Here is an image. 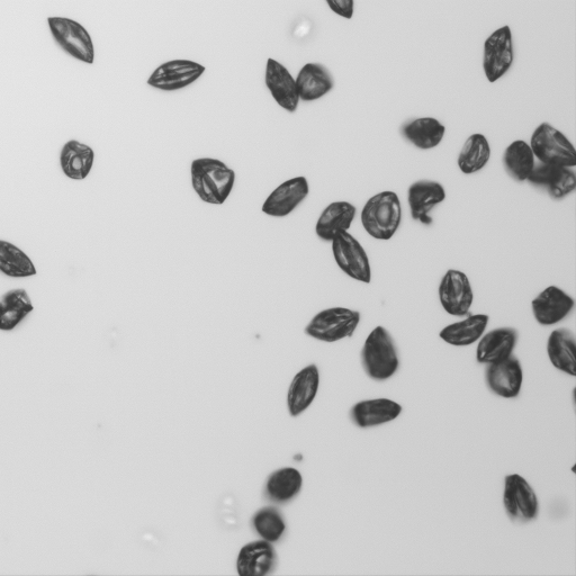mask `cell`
I'll use <instances>...</instances> for the list:
<instances>
[{
  "mask_svg": "<svg viewBox=\"0 0 576 576\" xmlns=\"http://www.w3.org/2000/svg\"><path fill=\"white\" fill-rule=\"evenodd\" d=\"M0 273L13 278L32 277L38 274L32 259L13 243L0 240Z\"/></svg>",
  "mask_w": 576,
  "mask_h": 576,
  "instance_id": "1f68e13d",
  "label": "cell"
},
{
  "mask_svg": "<svg viewBox=\"0 0 576 576\" xmlns=\"http://www.w3.org/2000/svg\"><path fill=\"white\" fill-rule=\"evenodd\" d=\"M574 308L573 297L557 286H548L531 302L535 320L544 327L555 326L562 322L569 317Z\"/></svg>",
  "mask_w": 576,
  "mask_h": 576,
  "instance_id": "4fadbf2b",
  "label": "cell"
},
{
  "mask_svg": "<svg viewBox=\"0 0 576 576\" xmlns=\"http://www.w3.org/2000/svg\"><path fill=\"white\" fill-rule=\"evenodd\" d=\"M491 159V146L489 140L481 133L472 134L459 152L457 165L465 175L479 173Z\"/></svg>",
  "mask_w": 576,
  "mask_h": 576,
  "instance_id": "f546056e",
  "label": "cell"
},
{
  "mask_svg": "<svg viewBox=\"0 0 576 576\" xmlns=\"http://www.w3.org/2000/svg\"><path fill=\"white\" fill-rule=\"evenodd\" d=\"M366 374L375 381L389 380L398 372L400 360L390 332L376 327L365 340L362 350Z\"/></svg>",
  "mask_w": 576,
  "mask_h": 576,
  "instance_id": "3957f363",
  "label": "cell"
},
{
  "mask_svg": "<svg viewBox=\"0 0 576 576\" xmlns=\"http://www.w3.org/2000/svg\"><path fill=\"white\" fill-rule=\"evenodd\" d=\"M360 221L372 238L381 241L391 240L402 222L399 195L392 191L375 194L364 205Z\"/></svg>",
  "mask_w": 576,
  "mask_h": 576,
  "instance_id": "7a4b0ae2",
  "label": "cell"
},
{
  "mask_svg": "<svg viewBox=\"0 0 576 576\" xmlns=\"http://www.w3.org/2000/svg\"><path fill=\"white\" fill-rule=\"evenodd\" d=\"M445 200L446 191L443 185L435 180H418L408 191L411 218L423 224H431L429 213Z\"/></svg>",
  "mask_w": 576,
  "mask_h": 576,
  "instance_id": "e0dca14e",
  "label": "cell"
},
{
  "mask_svg": "<svg viewBox=\"0 0 576 576\" xmlns=\"http://www.w3.org/2000/svg\"><path fill=\"white\" fill-rule=\"evenodd\" d=\"M276 552L267 540H256L241 548L237 558V572L240 576H264L274 570Z\"/></svg>",
  "mask_w": 576,
  "mask_h": 576,
  "instance_id": "d6986e66",
  "label": "cell"
},
{
  "mask_svg": "<svg viewBox=\"0 0 576 576\" xmlns=\"http://www.w3.org/2000/svg\"><path fill=\"white\" fill-rule=\"evenodd\" d=\"M517 341L518 332L513 328H498L485 333L477 345V362L485 365L502 362L512 355Z\"/></svg>",
  "mask_w": 576,
  "mask_h": 576,
  "instance_id": "ffe728a7",
  "label": "cell"
},
{
  "mask_svg": "<svg viewBox=\"0 0 576 576\" xmlns=\"http://www.w3.org/2000/svg\"><path fill=\"white\" fill-rule=\"evenodd\" d=\"M257 534L269 543H276L285 533L286 525L281 512L274 507L258 510L252 518Z\"/></svg>",
  "mask_w": 576,
  "mask_h": 576,
  "instance_id": "d6a6232c",
  "label": "cell"
},
{
  "mask_svg": "<svg viewBox=\"0 0 576 576\" xmlns=\"http://www.w3.org/2000/svg\"><path fill=\"white\" fill-rule=\"evenodd\" d=\"M320 386L319 369L309 365L297 373L288 389L287 407L292 417L300 416L313 403Z\"/></svg>",
  "mask_w": 576,
  "mask_h": 576,
  "instance_id": "ac0fdd59",
  "label": "cell"
},
{
  "mask_svg": "<svg viewBox=\"0 0 576 576\" xmlns=\"http://www.w3.org/2000/svg\"><path fill=\"white\" fill-rule=\"evenodd\" d=\"M357 207L346 201L330 203L319 216L315 224L317 237L324 242H331L339 233L348 231L355 221Z\"/></svg>",
  "mask_w": 576,
  "mask_h": 576,
  "instance_id": "44dd1931",
  "label": "cell"
},
{
  "mask_svg": "<svg viewBox=\"0 0 576 576\" xmlns=\"http://www.w3.org/2000/svg\"><path fill=\"white\" fill-rule=\"evenodd\" d=\"M333 258L338 267L355 281L371 284L372 267L366 250L353 234L341 232L331 241Z\"/></svg>",
  "mask_w": 576,
  "mask_h": 576,
  "instance_id": "52a82bcc",
  "label": "cell"
},
{
  "mask_svg": "<svg viewBox=\"0 0 576 576\" xmlns=\"http://www.w3.org/2000/svg\"><path fill=\"white\" fill-rule=\"evenodd\" d=\"M527 182L531 186L546 189L554 200H563L576 189V174L573 168L543 164L535 165Z\"/></svg>",
  "mask_w": 576,
  "mask_h": 576,
  "instance_id": "5bb4252c",
  "label": "cell"
},
{
  "mask_svg": "<svg viewBox=\"0 0 576 576\" xmlns=\"http://www.w3.org/2000/svg\"><path fill=\"white\" fill-rule=\"evenodd\" d=\"M300 101L314 102L329 94L335 86L330 71L320 63H306L295 78Z\"/></svg>",
  "mask_w": 576,
  "mask_h": 576,
  "instance_id": "7402d4cb",
  "label": "cell"
},
{
  "mask_svg": "<svg viewBox=\"0 0 576 576\" xmlns=\"http://www.w3.org/2000/svg\"><path fill=\"white\" fill-rule=\"evenodd\" d=\"M529 146L539 162L547 165L574 168L576 150L574 144L560 130L544 122L531 134Z\"/></svg>",
  "mask_w": 576,
  "mask_h": 576,
  "instance_id": "277c9868",
  "label": "cell"
},
{
  "mask_svg": "<svg viewBox=\"0 0 576 576\" xmlns=\"http://www.w3.org/2000/svg\"><path fill=\"white\" fill-rule=\"evenodd\" d=\"M536 165V158L529 143L524 140L513 141L503 153V166L508 175L517 182H527Z\"/></svg>",
  "mask_w": 576,
  "mask_h": 576,
  "instance_id": "4dcf8cb0",
  "label": "cell"
},
{
  "mask_svg": "<svg viewBox=\"0 0 576 576\" xmlns=\"http://www.w3.org/2000/svg\"><path fill=\"white\" fill-rule=\"evenodd\" d=\"M402 137L420 150H431L443 142L446 128L435 117H419L405 123L401 129Z\"/></svg>",
  "mask_w": 576,
  "mask_h": 576,
  "instance_id": "cb8c5ba5",
  "label": "cell"
},
{
  "mask_svg": "<svg viewBox=\"0 0 576 576\" xmlns=\"http://www.w3.org/2000/svg\"><path fill=\"white\" fill-rule=\"evenodd\" d=\"M439 301L443 309L453 317H464L474 302L470 278L461 270L449 269L438 288Z\"/></svg>",
  "mask_w": 576,
  "mask_h": 576,
  "instance_id": "9c48e42d",
  "label": "cell"
},
{
  "mask_svg": "<svg viewBox=\"0 0 576 576\" xmlns=\"http://www.w3.org/2000/svg\"><path fill=\"white\" fill-rule=\"evenodd\" d=\"M310 194L309 180L297 176L278 185L266 198L261 211L272 218H285L292 214Z\"/></svg>",
  "mask_w": 576,
  "mask_h": 576,
  "instance_id": "8fae6325",
  "label": "cell"
},
{
  "mask_svg": "<svg viewBox=\"0 0 576 576\" xmlns=\"http://www.w3.org/2000/svg\"><path fill=\"white\" fill-rule=\"evenodd\" d=\"M547 355L558 371L576 376V344L571 330L561 328L551 333L547 341Z\"/></svg>",
  "mask_w": 576,
  "mask_h": 576,
  "instance_id": "d4e9b609",
  "label": "cell"
},
{
  "mask_svg": "<svg viewBox=\"0 0 576 576\" xmlns=\"http://www.w3.org/2000/svg\"><path fill=\"white\" fill-rule=\"evenodd\" d=\"M515 50H513L512 32L508 25L494 31L484 42L483 70L486 79L491 84L500 80L513 65Z\"/></svg>",
  "mask_w": 576,
  "mask_h": 576,
  "instance_id": "ba28073f",
  "label": "cell"
},
{
  "mask_svg": "<svg viewBox=\"0 0 576 576\" xmlns=\"http://www.w3.org/2000/svg\"><path fill=\"white\" fill-rule=\"evenodd\" d=\"M489 321L490 317L486 314L470 315L465 320L449 324L440 331L439 337L450 346H471L484 335Z\"/></svg>",
  "mask_w": 576,
  "mask_h": 576,
  "instance_id": "4316f807",
  "label": "cell"
},
{
  "mask_svg": "<svg viewBox=\"0 0 576 576\" xmlns=\"http://www.w3.org/2000/svg\"><path fill=\"white\" fill-rule=\"evenodd\" d=\"M204 71L205 67L191 60L168 61L152 72L148 85L164 92H175L194 84Z\"/></svg>",
  "mask_w": 576,
  "mask_h": 576,
  "instance_id": "7c38bea8",
  "label": "cell"
},
{
  "mask_svg": "<svg viewBox=\"0 0 576 576\" xmlns=\"http://www.w3.org/2000/svg\"><path fill=\"white\" fill-rule=\"evenodd\" d=\"M402 407L389 399H374L358 402L351 410V418L359 428H372L384 425L399 418Z\"/></svg>",
  "mask_w": 576,
  "mask_h": 576,
  "instance_id": "603a6c76",
  "label": "cell"
},
{
  "mask_svg": "<svg viewBox=\"0 0 576 576\" xmlns=\"http://www.w3.org/2000/svg\"><path fill=\"white\" fill-rule=\"evenodd\" d=\"M331 11L346 20H351L355 13V0H326Z\"/></svg>",
  "mask_w": 576,
  "mask_h": 576,
  "instance_id": "836d02e7",
  "label": "cell"
},
{
  "mask_svg": "<svg viewBox=\"0 0 576 576\" xmlns=\"http://www.w3.org/2000/svg\"><path fill=\"white\" fill-rule=\"evenodd\" d=\"M486 383L494 394L503 399L517 398L524 383V371L519 359L511 355L502 362L488 365Z\"/></svg>",
  "mask_w": 576,
  "mask_h": 576,
  "instance_id": "9a60e30c",
  "label": "cell"
},
{
  "mask_svg": "<svg viewBox=\"0 0 576 576\" xmlns=\"http://www.w3.org/2000/svg\"><path fill=\"white\" fill-rule=\"evenodd\" d=\"M265 81L275 102L288 113H295L301 101L291 72L281 62L268 59Z\"/></svg>",
  "mask_w": 576,
  "mask_h": 576,
  "instance_id": "2e32d148",
  "label": "cell"
},
{
  "mask_svg": "<svg viewBox=\"0 0 576 576\" xmlns=\"http://www.w3.org/2000/svg\"><path fill=\"white\" fill-rule=\"evenodd\" d=\"M95 152L92 147L77 140L68 141L60 153V166L68 178L84 180L92 171Z\"/></svg>",
  "mask_w": 576,
  "mask_h": 576,
  "instance_id": "484cf974",
  "label": "cell"
},
{
  "mask_svg": "<svg viewBox=\"0 0 576 576\" xmlns=\"http://www.w3.org/2000/svg\"><path fill=\"white\" fill-rule=\"evenodd\" d=\"M236 171L216 158H198L191 165V182L200 200L210 205H223L236 184Z\"/></svg>",
  "mask_w": 576,
  "mask_h": 576,
  "instance_id": "6da1fadb",
  "label": "cell"
},
{
  "mask_svg": "<svg viewBox=\"0 0 576 576\" xmlns=\"http://www.w3.org/2000/svg\"><path fill=\"white\" fill-rule=\"evenodd\" d=\"M302 485V474L296 468H279L268 477L266 483L267 498L275 503L291 501L301 492Z\"/></svg>",
  "mask_w": 576,
  "mask_h": 576,
  "instance_id": "f1b7e54d",
  "label": "cell"
},
{
  "mask_svg": "<svg viewBox=\"0 0 576 576\" xmlns=\"http://www.w3.org/2000/svg\"><path fill=\"white\" fill-rule=\"evenodd\" d=\"M33 310L31 297L24 288L6 292L0 297V330H14Z\"/></svg>",
  "mask_w": 576,
  "mask_h": 576,
  "instance_id": "83f0119b",
  "label": "cell"
},
{
  "mask_svg": "<svg viewBox=\"0 0 576 576\" xmlns=\"http://www.w3.org/2000/svg\"><path fill=\"white\" fill-rule=\"evenodd\" d=\"M360 318L358 311L337 306L315 314L305 333L323 342H337L354 335Z\"/></svg>",
  "mask_w": 576,
  "mask_h": 576,
  "instance_id": "5b68a950",
  "label": "cell"
},
{
  "mask_svg": "<svg viewBox=\"0 0 576 576\" xmlns=\"http://www.w3.org/2000/svg\"><path fill=\"white\" fill-rule=\"evenodd\" d=\"M503 506L512 519L521 521L534 520L539 512L536 492L519 474H510L506 477Z\"/></svg>",
  "mask_w": 576,
  "mask_h": 576,
  "instance_id": "30bf717a",
  "label": "cell"
},
{
  "mask_svg": "<svg viewBox=\"0 0 576 576\" xmlns=\"http://www.w3.org/2000/svg\"><path fill=\"white\" fill-rule=\"evenodd\" d=\"M48 24L54 41L63 51L78 61L93 65L94 42L83 25L71 18L59 16L49 17Z\"/></svg>",
  "mask_w": 576,
  "mask_h": 576,
  "instance_id": "8992f818",
  "label": "cell"
}]
</instances>
